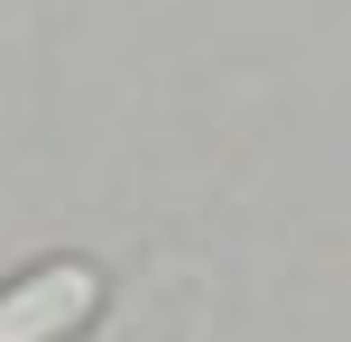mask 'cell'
Wrapping results in <instances>:
<instances>
[{"instance_id":"cell-1","label":"cell","mask_w":351,"mask_h":342,"mask_svg":"<svg viewBox=\"0 0 351 342\" xmlns=\"http://www.w3.org/2000/svg\"><path fill=\"white\" fill-rule=\"evenodd\" d=\"M102 306V269L93 259H47V269L0 287V342H65Z\"/></svg>"}]
</instances>
